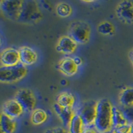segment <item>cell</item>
Listing matches in <instances>:
<instances>
[{"instance_id":"obj_1","label":"cell","mask_w":133,"mask_h":133,"mask_svg":"<svg viewBox=\"0 0 133 133\" xmlns=\"http://www.w3.org/2000/svg\"><path fill=\"white\" fill-rule=\"evenodd\" d=\"M112 105L108 99L103 98L97 103V114L94 125L101 133L113 129L112 122Z\"/></svg>"},{"instance_id":"obj_2","label":"cell","mask_w":133,"mask_h":133,"mask_svg":"<svg viewBox=\"0 0 133 133\" xmlns=\"http://www.w3.org/2000/svg\"><path fill=\"white\" fill-rule=\"evenodd\" d=\"M43 14L35 1H23L18 21L24 23H35L42 19Z\"/></svg>"},{"instance_id":"obj_3","label":"cell","mask_w":133,"mask_h":133,"mask_svg":"<svg viewBox=\"0 0 133 133\" xmlns=\"http://www.w3.org/2000/svg\"><path fill=\"white\" fill-rule=\"evenodd\" d=\"M27 73L26 66L21 63L11 66H2L0 68V81L3 83H13L23 79Z\"/></svg>"},{"instance_id":"obj_4","label":"cell","mask_w":133,"mask_h":133,"mask_svg":"<svg viewBox=\"0 0 133 133\" xmlns=\"http://www.w3.org/2000/svg\"><path fill=\"white\" fill-rule=\"evenodd\" d=\"M69 33V36L77 44H84L89 39L91 29L89 26L85 22L76 21L71 24Z\"/></svg>"},{"instance_id":"obj_5","label":"cell","mask_w":133,"mask_h":133,"mask_svg":"<svg viewBox=\"0 0 133 133\" xmlns=\"http://www.w3.org/2000/svg\"><path fill=\"white\" fill-rule=\"evenodd\" d=\"M15 99L17 100L25 112H33L36 106V98L29 89H21L17 92Z\"/></svg>"},{"instance_id":"obj_6","label":"cell","mask_w":133,"mask_h":133,"mask_svg":"<svg viewBox=\"0 0 133 133\" xmlns=\"http://www.w3.org/2000/svg\"><path fill=\"white\" fill-rule=\"evenodd\" d=\"M97 103L91 101L83 103L77 112L85 126L93 125L95 123L97 114Z\"/></svg>"},{"instance_id":"obj_7","label":"cell","mask_w":133,"mask_h":133,"mask_svg":"<svg viewBox=\"0 0 133 133\" xmlns=\"http://www.w3.org/2000/svg\"><path fill=\"white\" fill-rule=\"evenodd\" d=\"M22 5L23 1L19 0H5L0 2L2 12L7 17L12 20L19 19Z\"/></svg>"},{"instance_id":"obj_8","label":"cell","mask_w":133,"mask_h":133,"mask_svg":"<svg viewBox=\"0 0 133 133\" xmlns=\"http://www.w3.org/2000/svg\"><path fill=\"white\" fill-rule=\"evenodd\" d=\"M116 15L123 22L133 23V3L124 1L118 3L116 8Z\"/></svg>"},{"instance_id":"obj_9","label":"cell","mask_w":133,"mask_h":133,"mask_svg":"<svg viewBox=\"0 0 133 133\" xmlns=\"http://www.w3.org/2000/svg\"><path fill=\"white\" fill-rule=\"evenodd\" d=\"M1 63L4 66H11L20 63L19 50L12 47L5 49L1 54Z\"/></svg>"},{"instance_id":"obj_10","label":"cell","mask_w":133,"mask_h":133,"mask_svg":"<svg viewBox=\"0 0 133 133\" xmlns=\"http://www.w3.org/2000/svg\"><path fill=\"white\" fill-rule=\"evenodd\" d=\"M23 112L24 110L21 104L15 98L8 100L3 104L2 113L14 119L20 117Z\"/></svg>"},{"instance_id":"obj_11","label":"cell","mask_w":133,"mask_h":133,"mask_svg":"<svg viewBox=\"0 0 133 133\" xmlns=\"http://www.w3.org/2000/svg\"><path fill=\"white\" fill-rule=\"evenodd\" d=\"M20 63L25 66H29L35 64L37 61V53L35 50L28 46H23L19 49Z\"/></svg>"},{"instance_id":"obj_12","label":"cell","mask_w":133,"mask_h":133,"mask_svg":"<svg viewBox=\"0 0 133 133\" xmlns=\"http://www.w3.org/2000/svg\"><path fill=\"white\" fill-rule=\"evenodd\" d=\"M78 67L73 61V57H66L63 58L59 63V71L68 77H71L75 75L78 71Z\"/></svg>"},{"instance_id":"obj_13","label":"cell","mask_w":133,"mask_h":133,"mask_svg":"<svg viewBox=\"0 0 133 133\" xmlns=\"http://www.w3.org/2000/svg\"><path fill=\"white\" fill-rule=\"evenodd\" d=\"M77 43L69 36H63L59 39L56 49L64 54H71L75 51Z\"/></svg>"},{"instance_id":"obj_14","label":"cell","mask_w":133,"mask_h":133,"mask_svg":"<svg viewBox=\"0 0 133 133\" xmlns=\"http://www.w3.org/2000/svg\"><path fill=\"white\" fill-rule=\"evenodd\" d=\"M54 110L65 127L68 128L71 119L75 113L72 108H65L59 106L57 103L53 105Z\"/></svg>"},{"instance_id":"obj_15","label":"cell","mask_w":133,"mask_h":133,"mask_svg":"<svg viewBox=\"0 0 133 133\" xmlns=\"http://www.w3.org/2000/svg\"><path fill=\"white\" fill-rule=\"evenodd\" d=\"M0 124L2 133H14L16 130L17 124L15 120L2 112L1 115Z\"/></svg>"},{"instance_id":"obj_16","label":"cell","mask_w":133,"mask_h":133,"mask_svg":"<svg viewBox=\"0 0 133 133\" xmlns=\"http://www.w3.org/2000/svg\"><path fill=\"white\" fill-rule=\"evenodd\" d=\"M75 101V100L73 94L69 92H61L57 97L56 103L62 107L73 109Z\"/></svg>"},{"instance_id":"obj_17","label":"cell","mask_w":133,"mask_h":133,"mask_svg":"<svg viewBox=\"0 0 133 133\" xmlns=\"http://www.w3.org/2000/svg\"><path fill=\"white\" fill-rule=\"evenodd\" d=\"M84 128L85 125L81 116L77 113H75L69 123L68 127L69 131L70 133H82Z\"/></svg>"},{"instance_id":"obj_18","label":"cell","mask_w":133,"mask_h":133,"mask_svg":"<svg viewBox=\"0 0 133 133\" xmlns=\"http://www.w3.org/2000/svg\"><path fill=\"white\" fill-rule=\"evenodd\" d=\"M119 101L122 107L133 105V88L129 87L123 90L120 95Z\"/></svg>"},{"instance_id":"obj_19","label":"cell","mask_w":133,"mask_h":133,"mask_svg":"<svg viewBox=\"0 0 133 133\" xmlns=\"http://www.w3.org/2000/svg\"><path fill=\"white\" fill-rule=\"evenodd\" d=\"M48 115L47 112L43 109H37L32 112L31 122L35 125H40L43 124L47 120Z\"/></svg>"},{"instance_id":"obj_20","label":"cell","mask_w":133,"mask_h":133,"mask_svg":"<svg viewBox=\"0 0 133 133\" xmlns=\"http://www.w3.org/2000/svg\"><path fill=\"white\" fill-rule=\"evenodd\" d=\"M112 122L113 127L116 126L123 125V124H127V120L124 118V115L121 109H118L116 107H112Z\"/></svg>"},{"instance_id":"obj_21","label":"cell","mask_w":133,"mask_h":133,"mask_svg":"<svg viewBox=\"0 0 133 133\" xmlns=\"http://www.w3.org/2000/svg\"><path fill=\"white\" fill-rule=\"evenodd\" d=\"M56 11L58 15L61 17H67L72 13V9L68 3L62 2L57 5L56 8Z\"/></svg>"},{"instance_id":"obj_22","label":"cell","mask_w":133,"mask_h":133,"mask_svg":"<svg viewBox=\"0 0 133 133\" xmlns=\"http://www.w3.org/2000/svg\"><path fill=\"white\" fill-rule=\"evenodd\" d=\"M98 31L103 35H112L115 31V29L112 23L109 21H103L98 25Z\"/></svg>"},{"instance_id":"obj_23","label":"cell","mask_w":133,"mask_h":133,"mask_svg":"<svg viewBox=\"0 0 133 133\" xmlns=\"http://www.w3.org/2000/svg\"><path fill=\"white\" fill-rule=\"evenodd\" d=\"M121 110L124 115L127 123L130 124H133V105L128 107H122Z\"/></svg>"},{"instance_id":"obj_24","label":"cell","mask_w":133,"mask_h":133,"mask_svg":"<svg viewBox=\"0 0 133 133\" xmlns=\"http://www.w3.org/2000/svg\"><path fill=\"white\" fill-rule=\"evenodd\" d=\"M130 128H131V124L127 123L123 125L113 127L112 130L115 133H130Z\"/></svg>"},{"instance_id":"obj_25","label":"cell","mask_w":133,"mask_h":133,"mask_svg":"<svg viewBox=\"0 0 133 133\" xmlns=\"http://www.w3.org/2000/svg\"><path fill=\"white\" fill-rule=\"evenodd\" d=\"M82 133H101L98 130V129L95 127V126H85V128L83 129V131Z\"/></svg>"},{"instance_id":"obj_26","label":"cell","mask_w":133,"mask_h":133,"mask_svg":"<svg viewBox=\"0 0 133 133\" xmlns=\"http://www.w3.org/2000/svg\"><path fill=\"white\" fill-rule=\"evenodd\" d=\"M53 133H70L69 130H66L65 128L63 127H57L53 129Z\"/></svg>"},{"instance_id":"obj_27","label":"cell","mask_w":133,"mask_h":133,"mask_svg":"<svg viewBox=\"0 0 133 133\" xmlns=\"http://www.w3.org/2000/svg\"><path fill=\"white\" fill-rule=\"evenodd\" d=\"M73 61H75V64L78 66H81V65L83 64V61H82V59L81 57H79L75 56L73 57Z\"/></svg>"},{"instance_id":"obj_28","label":"cell","mask_w":133,"mask_h":133,"mask_svg":"<svg viewBox=\"0 0 133 133\" xmlns=\"http://www.w3.org/2000/svg\"><path fill=\"white\" fill-rule=\"evenodd\" d=\"M130 61H131L132 64L133 65V49L132 50V51L130 52Z\"/></svg>"},{"instance_id":"obj_29","label":"cell","mask_w":133,"mask_h":133,"mask_svg":"<svg viewBox=\"0 0 133 133\" xmlns=\"http://www.w3.org/2000/svg\"><path fill=\"white\" fill-rule=\"evenodd\" d=\"M45 133H53V129H49V130H46Z\"/></svg>"},{"instance_id":"obj_30","label":"cell","mask_w":133,"mask_h":133,"mask_svg":"<svg viewBox=\"0 0 133 133\" xmlns=\"http://www.w3.org/2000/svg\"><path fill=\"white\" fill-rule=\"evenodd\" d=\"M104 133H115V132H114V130H109V131H107V132H104Z\"/></svg>"},{"instance_id":"obj_31","label":"cell","mask_w":133,"mask_h":133,"mask_svg":"<svg viewBox=\"0 0 133 133\" xmlns=\"http://www.w3.org/2000/svg\"><path fill=\"white\" fill-rule=\"evenodd\" d=\"M130 133H133V124H131V128H130Z\"/></svg>"}]
</instances>
